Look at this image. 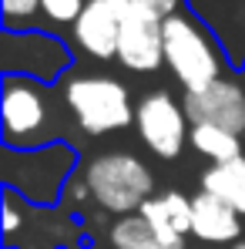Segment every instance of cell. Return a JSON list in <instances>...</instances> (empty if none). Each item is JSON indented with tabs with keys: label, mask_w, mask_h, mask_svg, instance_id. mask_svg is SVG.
Wrapping results in <instances>:
<instances>
[{
	"label": "cell",
	"mask_w": 245,
	"mask_h": 249,
	"mask_svg": "<svg viewBox=\"0 0 245 249\" xmlns=\"http://www.w3.org/2000/svg\"><path fill=\"white\" fill-rule=\"evenodd\" d=\"M78 148L71 142H50L37 148H0V178L10 196L37 209L57 206L74 178Z\"/></svg>",
	"instance_id": "6da1fadb"
},
{
	"label": "cell",
	"mask_w": 245,
	"mask_h": 249,
	"mask_svg": "<svg viewBox=\"0 0 245 249\" xmlns=\"http://www.w3.org/2000/svg\"><path fill=\"white\" fill-rule=\"evenodd\" d=\"M162 37H164V64L178 78V84L185 88V94L202 91L218 78H225L229 57H225L222 44L188 7L181 14L164 17Z\"/></svg>",
	"instance_id": "7a4b0ae2"
},
{
	"label": "cell",
	"mask_w": 245,
	"mask_h": 249,
	"mask_svg": "<svg viewBox=\"0 0 245 249\" xmlns=\"http://www.w3.org/2000/svg\"><path fill=\"white\" fill-rule=\"evenodd\" d=\"M87 192L111 215H134L148 199H155V175L131 152H108L91 159L84 168Z\"/></svg>",
	"instance_id": "3957f363"
},
{
	"label": "cell",
	"mask_w": 245,
	"mask_h": 249,
	"mask_svg": "<svg viewBox=\"0 0 245 249\" xmlns=\"http://www.w3.org/2000/svg\"><path fill=\"white\" fill-rule=\"evenodd\" d=\"M74 68V51L54 31L3 27L0 31V71L3 78H34L41 84L64 81Z\"/></svg>",
	"instance_id": "277c9868"
},
{
	"label": "cell",
	"mask_w": 245,
	"mask_h": 249,
	"mask_svg": "<svg viewBox=\"0 0 245 249\" xmlns=\"http://www.w3.org/2000/svg\"><path fill=\"white\" fill-rule=\"evenodd\" d=\"M64 105L74 115L78 128L87 135L121 131L134 122L131 91L118 78H108V74H67Z\"/></svg>",
	"instance_id": "5b68a950"
},
{
	"label": "cell",
	"mask_w": 245,
	"mask_h": 249,
	"mask_svg": "<svg viewBox=\"0 0 245 249\" xmlns=\"http://www.w3.org/2000/svg\"><path fill=\"white\" fill-rule=\"evenodd\" d=\"M0 118L3 135L0 142L7 148H37L61 142L54 138V111H50V88L34 78H3L0 98Z\"/></svg>",
	"instance_id": "8992f818"
},
{
	"label": "cell",
	"mask_w": 245,
	"mask_h": 249,
	"mask_svg": "<svg viewBox=\"0 0 245 249\" xmlns=\"http://www.w3.org/2000/svg\"><path fill=\"white\" fill-rule=\"evenodd\" d=\"M134 128L141 135V142L164 162L178 159L192 128H188V115L185 105L171 98V91H148L138 108H134Z\"/></svg>",
	"instance_id": "52a82bcc"
},
{
	"label": "cell",
	"mask_w": 245,
	"mask_h": 249,
	"mask_svg": "<svg viewBox=\"0 0 245 249\" xmlns=\"http://www.w3.org/2000/svg\"><path fill=\"white\" fill-rule=\"evenodd\" d=\"M164 20L148 10L131 3L124 14L121 41H118V61L121 68L134 71V74H151L164 64V37H162Z\"/></svg>",
	"instance_id": "ba28073f"
},
{
	"label": "cell",
	"mask_w": 245,
	"mask_h": 249,
	"mask_svg": "<svg viewBox=\"0 0 245 249\" xmlns=\"http://www.w3.org/2000/svg\"><path fill=\"white\" fill-rule=\"evenodd\" d=\"M131 0H87L71 27L74 44L94 61H118V41H121L124 14Z\"/></svg>",
	"instance_id": "9c48e42d"
},
{
	"label": "cell",
	"mask_w": 245,
	"mask_h": 249,
	"mask_svg": "<svg viewBox=\"0 0 245 249\" xmlns=\"http://www.w3.org/2000/svg\"><path fill=\"white\" fill-rule=\"evenodd\" d=\"M192 124H215L232 135H245V88L235 78H218L202 91H188L181 98Z\"/></svg>",
	"instance_id": "30bf717a"
},
{
	"label": "cell",
	"mask_w": 245,
	"mask_h": 249,
	"mask_svg": "<svg viewBox=\"0 0 245 249\" xmlns=\"http://www.w3.org/2000/svg\"><path fill=\"white\" fill-rule=\"evenodd\" d=\"M192 236H198L202 243H215V246L239 243L242 215L218 196L198 192V196H192Z\"/></svg>",
	"instance_id": "8fae6325"
},
{
	"label": "cell",
	"mask_w": 245,
	"mask_h": 249,
	"mask_svg": "<svg viewBox=\"0 0 245 249\" xmlns=\"http://www.w3.org/2000/svg\"><path fill=\"white\" fill-rule=\"evenodd\" d=\"M202 192L218 196L222 202H229L239 215H245V155L225 162V165H212L202 175Z\"/></svg>",
	"instance_id": "7c38bea8"
},
{
	"label": "cell",
	"mask_w": 245,
	"mask_h": 249,
	"mask_svg": "<svg viewBox=\"0 0 245 249\" xmlns=\"http://www.w3.org/2000/svg\"><path fill=\"white\" fill-rule=\"evenodd\" d=\"M188 142L212 165H225L232 159H242V138L225 131V128H215V124H192Z\"/></svg>",
	"instance_id": "4fadbf2b"
},
{
	"label": "cell",
	"mask_w": 245,
	"mask_h": 249,
	"mask_svg": "<svg viewBox=\"0 0 245 249\" xmlns=\"http://www.w3.org/2000/svg\"><path fill=\"white\" fill-rule=\"evenodd\" d=\"M108 239H111L114 249H164L162 239H158V232L151 229V222H148L141 212L121 215V219L111 226Z\"/></svg>",
	"instance_id": "5bb4252c"
},
{
	"label": "cell",
	"mask_w": 245,
	"mask_h": 249,
	"mask_svg": "<svg viewBox=\"0 0 245 249\" xmlns=\"http://www.w3.org/2000/svg\"><path fill=\"white\" fill-rule=\"evenodd\" d=\"M141 215L151 222V229L158 232V239H162L164 249H185V236L171 226V219H168V209H164V199H162V196L148 199V202L141 206Z\"/></svg>",
	"instance_id": "9a60e30c"
},
{
	"label": "cell",
	"mask_w": 245,
	"mask_h": 249,
	"mask_svg": "<svg viewBox=\"0 0 245 249\" xmlns=\"http://www.w3.org/2000/svg\"><path fill=\"white\" fill-rule=\"evenodd\" d=\"M87 0H41V17L50 27H74Z\"/></svg>",
	"instance_id": "2e32d148"
},
{
	"label": "cell",
	"mask_w": 245,
	"mask_h": 249,
	"mask_svg": "<svg viewBox=\"0 0 245 249\" xmlns=\"http://www.w3.org/2000/svg\"><path fill=\"white\" fill-rule=\"evenodd\" d=\"M3 7V27H34V17L41 14V0H0Z\"/></svg>",
	"instance_id": "e0dca14e"
},
{
	"label": "cell",
	"mask_w": 245,
	"mask_h": 249,
	"mask_svg": "<svg viewBox=\"0 0 245 249\" xmlns=\"http://www.w3.org/2000/svg\"><path fill=\"white\" fill-rule=\"evenodd\" d=\"M162 199H164V209H168L171 226H175L181 236H188V232H192V199L181 196V192H175V189L162 192Z\"/></svg>",
	"instance_id": "ac0fdd59"
},
{
	"label": "cell",
	"mask_w": 245,
	"mask_h": 249,
	"mask_svg": "<svg viewBox=\"0 0 245 249\" xmlns=\"http://www.w3.org/2000/svg\"><path fill=\"white\" fill-rule=\"evenodd\" d=\"M131 3H138V7H148V10H155L158 17H171V14H181L185 7H188V0H131Z\"/></svg>",
	"instance_id": "d6986e66"
},
{
	"label": "cell",
	"mask_w": 245,
	"mask_h": 249,
	"mask_svg": "<svg viewBox=\"0 0 245 249\" xmlns=\"http://www.w3.org/2000/svg\"><path fill=\"white\" fill-rule=\"evenodd\" d=\"M17 196H10L7 189H3V236H14L17 229H20V212H17V202H14Z\"/></svg>",
	"instance_id": "ffe728a7"
},
{
	"label": "cell",
	"mask_w": 245,
	"mask_h": 249,
	"mask_svg": "<svg viewBox=\"0 0 245 249\" xmlns=\"http://www.w3.org/2000/svg\"><path fill=\"white\" fill-rule=\"evenodd\" d=\"M232 249H245V243H239V246H232Z\"/></svg>",
	"instance_id": "44dd1931"
},
{
	"label": "cell",
	"mask_w": 245,
	"mask_h": 249,
	"mask_svg": "<svg viewBox=\"0 0 245 249\" xmlns=\"http://www.w3.org/2000/svg\"><path fill=\"white\" fill-rule=\"evenodd\" d=\"M7 249H10V246H7Z\"/></svg>",
	"instance_id": "7402d4cb"
}]
</instances>
